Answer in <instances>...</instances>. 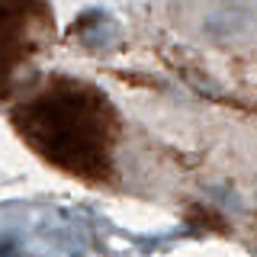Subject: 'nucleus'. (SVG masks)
I'll list each match as a JSON object with an SVG mask.
<instances>
[{"instance_id":"nucleus-1","label":"nucleus","mask_w":257,"mask_h":257,"mask_svg":"<svg viewBox=\"0 0 257 257\" xmlns=\"http://www.w3.org/2000/svg\"><path fill=\"white\" fill-rule=\"evenodd\" d=\"M7 119L16 139L55 174L90 190L116 187L122 116L96 84L48 74L7 106Z\"/></svg>"},{"instance_id":"nucleus-2","label":"nucleus","mask_w":257,"mask_h":257,"mask_svg":"<svg viewBox=\"0 0 257 257\" xmlns=\"http://www.w3.org/2000/svg\"><path fill=\"white\" fill-rule=\"evenodd\" d=\"M58 23L48 0H0V106L16 100L23 77L55 45Z\"/></svg>"}]
</instances>
